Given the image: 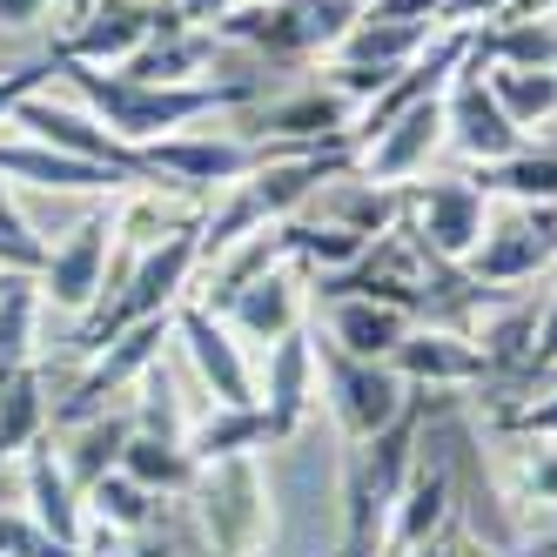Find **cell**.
I'll list each match as a JSON object with an SVG mask.
<instances>
[{"mask_svg":"<svg viewBox=\"0 0 557 557\" xmlns=\"http://www.w3.org/2000/svg\"><path fill=\"white\" fill-rule=\"evenodd\" d=\"M61 82L82 95V108L95 122L128 141V148H148V141H169V135H188L195 122H209L222 108H249L262 88L256 82H182V88H154V82H128L114 67H82V61H61Z\"/></svg>","mask_w":557,"mask_h":557,"instance_id":"obj_1","label":"cell"},{"mask_svg":"<svg viewBox=\"0 0 557 557\" xmlns=\"http://www.w3.org/2000/svg\"><path fill=\"white\" fill-rule=\"evenodd\" d=\"M202 275V222H182L175 235H162L135 269H128V283L114 289L101 309H88V323H82V349L95 356L101 343H114L122 330L148 323V315H175L188 302V283Z\"/></svg>","mask_w":557,"mask_h":557,"instance_id":"obj_2","label":"cell"},{"mask_svg":"<svg viewBox=\"0 0 557 557\" xmlns=\"http://www.w3.org/2000/svg\"><path fill=\"white\" fill-rule=\"evenodd\" d=\"M356 21H363V0H249V8L222 14L209 34L256 48L269 61H309V54H330Z\"/></svg>","mask_w":557,"mask_h":557,"instance_id":"obj_3","label":"cell"},{"mask_svg":"<svg viewBox=\"0 0 557 557\" xmlns=\"http://www.w3.org/2000/svg\"><path fill=\"white\" fill-rule=\"evenodd\" d=\"M195 504H202V531L222 557H256L275 531L269 510V476L256 457H228L195 470Z\"/></svg>","mask_w":557,"mask_h":557,"instance_id":"obj_4","label":"cell"},{"mask_svg":"<svg viewBox=\"0 0 557 557\" xmlns=\"http://www.w3.org/2000/svg\"><path fill=\"white\" fill-rule=\"evenodd\" d=\"M283 154H302L289 141H228V135H169V141H148L141 162L148 182H169V188H195V195H228L235 182H249L262 162H283Z\"/></svg>","mask_w":557,"mask_h":557,"instance_id":"obj_5","label":"cell"},{"mask_svg":"<svg viewBox=\"0 0 557 557\" xmlns=\"http://www.w3.org/2000/svg\"><path fill=\"white\" fill-rule=\"evenodd\" d=\"M315 376H323V396H330V410H336V423H343L349 444H363V436L389 430L396 417L417 404V389L396 376L389 363H363V356H343L323 330H315Z\"/></svg>","mask_w":557,"mask_h":557,"instance_id":"obj_6","label":"cell"},{"mask_svg":"<svg viewBox=\"0 0 557 557\" xmlns=\"http://www.w3.org/2000/svg\"><path fill=\"white\" fill-rule=\"evenodd\" d=\"M404 222L417 228V243L450 262V269H470V256L484 249V228H491V195L476 188L470 175H444V182H417L410 188V209Z\"/></svg>","mask_w":557,"mask_h":557,"instance_id":"obj_7","label":"cell"},{"mask_svg":"<svg viewBox=\"0 0 557 557\" xmlns=\"http://www.w3.org/2000/svg\"><path fill=\"white\" fill-rule=\"evenodd\" d=\"M550 262H557V202H510V215H491L484 249L470 256L463 275L491 283V289H510V283H531Z\"/></svg>","mask_w":557,"mask_h":557,"instance_id":"obj_8","label":"cell"},{"mask_svg":"<svg viewBox=\"0 0 557 557\" xmlns=\"http://www.w3.org/2000/svg\"><path fill=\"white\" fill-rule=\"evenodd\" d=\"M444 128H450V141L470 154L476 169H497V162H510V154L531 148V135L497 108V95H491V82H484V67L470 61V48H463L450 88H444Z\"/></svg>","mask_w":557,"mask_h":557,"instance_id":"obj_9","label":"cell"},{"mask_svg":"<svg viewBox=\"0 0 557 557\" xmlns=\"http://www.w3.org/2000/svg\"><path fill=\"white\" fill-rule=\"evenodd\" d=\"M450 517H457V450H444V444L430 436V423H423L417 463H410L404 491H396V510H389V544H383V557L430 544L436 531L450 524Z\"/></svg>","mask_w":557,"mask_h":557,"instance_id":"obj_10","label":"cell"},{"mask_svg":"<svg viewBox=\"0 0 557 557\" xmlns=\"http://www.w3.org/2000/svg\"><path fill=\"white\" fill-rule=\"evenodd\" d=\"M444 141H450V128H444V88H436V95L410 101L389 128H376L363 148H356V175L383 182V188H410Z\"/></svg>","mask_w":557,"mask_h":557,"instance_id":"obj_11","label":"cell"},{"mask_svg":"<svg viewBox=\"0 0 557 557\" xmlns=\"http://www.w3.org/2000/svg\"><path fill=\"white\" fill-rule=\"evenodd\" d=\"M14 128H27V141H41V148H61V154H82V162H101V169H122L128 182H148V162H141V148L128 141H114L88 108H67L54 95H27L14 108Z\"/></svg>","mask_w":557,"mask_h":557,"instance_id":"obj_12","label":"cell"},{"mask_svg":"<svg viewBox=\"0 0 557 557\" xmlns=\"http://www.w3.org/2000/svg\"><path fill=\"white\" fill-rule=\"evenodd\" d=\"M175 343L188 349V363H195V376H202V389L215 396V404H228V410L262 404V396H256V370H249L243 343H235V330L222 323L209 302H195V296H188V302L175 309Z\"/></svg>","mask_w":557,"mask_h":557,"instance_id":"obj_13","label":"cell"},{"mask_svg":"<svg viewBox=\"0 0 557 557\" xmlns=\"http://www.w3.org/2000/svg\"><path fill=\"white\" fill-rule=\"evenodd\" d=\"M169 21V0H95L82 21L61 27L54 61H82V67H122L154 27Z\"/></svg>","mask_w":557,"mask_h":557,"instance_id":"obj_14","label":"cell"},{"mask_svg":"<svg viewBox=\"0 0 557 557\" xmlns=\"http://www.w3.org/2000/svg\"><path fill=\"white\" fill-rule=\"evenodd\" d=\"M108 235H114V215L108 209H95V215H82L61 243L48 249V262H41V296L54 302V309H67V315H88L95 302H101V283H108Z\"/></svg>","mask_w":557,"mask_h":557,"instance_id":"obj_15","label":"cell"},{"mask_svg":"<svg viewBox=\"0 0 557 557\" xmlns=\"http://www.w3.org/2000/svg\"><path fill=\"white\" fill-rule=\"evenodd\" d=\"M302 309H309V289H302V269L296 262H275L269 275H256V283H243L215 315L235 330V336H249V343H283L302 330Z\"/></svg>","mask_w":557,"mask_h":557,"instance_id":"obj_16","label":"cell"},{"mask_svg":"<svg viewBox=\"0 0 557 557\" xmlns=\"http://www.w3.org/2000/svg\"><path fill=\"white\" fill-rule=\"evenodd\" d=\"M0 182H21V188H48V195H128L141 182H128L122 169H101L82 162V154H61L41 141H0Z\"/></svg>","mask_w":557,"mask_h":557,"instance_id":"obj_17","label":"cell"},{"mask_svg":"<svg viewBox=\"0 0 557 557\" xmlns=\"http://www.w3.org/2000/svg\"><path fill=\"white\" fill-rule=\"evenodd\" d=\"M389 370L410 389H463V383H484V349L470 343V330L423 323V330H410L404 343H396Z\"/></svg>","mask_w":557,"mask_h":557,"instance_id":"obj_18","label":"cell"},{"mask_svg":"<svg viewBox=\"0 0 557 557\" xmlns=\"http://www.w3.org/2000/svg\"><path fill=\"white\" fill-rule=\"evenodd\" d=\"M209 61H215V34L182 21V8L169 0V21L154 27L114 74H128V82H154V88H182V82H209V74H202Z\"/></svg>","mask_w":557,"mask_h":557,"instance_id":"obj_19","label":"cell"},{"mask_svg":"<svg viewBox=\"0 0 557 557\" xmlns=\"http://www.w3.org/2000/svg\"><path fill=\"white\" fill-rule=\"evenodd\" d=\"M256 396H262L275 436L289 444V436L302 430V417H309V404H315V336L309 330L269 343V383H256Z\"/></svg>","mask_w":557,"mask_h":557,"instance_id":"obj_20","label":"cell"},{"mask_svg":"<svg viewBox=\"0 0 557 557\" xmlns=\"http://www.w3.org/2000/svg\"><path fill=\"white\" fill-rule=\"evenodd\" d=\"M21 470H27V517H34L48 537L88 550V497L67 484V470H61L54 444H34V450L21 457Z\"/></svg>","mask_w":557,"mask_h":557,"instance_id":"obj_21","label":"cell"},{"mask_svg":"<svg viewBox=\"0 0 557 557\" xmlns=\"http://www.w3.org/2000/svg\"><path fill=\"white\" fill-rule=\"evenodd\" d=\"M436 21H376V14H363L343 41L330 48V61H349V67H383V74H404V67H417L430 48H436Z\"/></svg>","mask_w":557,"mask_h":557,"instance_id":"obj_22","label":"cell"},{"mask_svg":"<svg viewBox=\"0 0 557 557\" xmlns=\"http://www.w3.org/2000/svg\"><path fill=\"white\" fill-rule=\"evenodd\" d=\"M61 470H67V484L88 497V484H101L108 470H122V450H128V436H135V410H101V417H82V423H61Z\"/></svg>","mask_w":557,"mask_h":557,"instance_id":"obj_23","label":"cell"},{"mask_svg":"<svg viewBox=\"0 0 557 557\" xmlns=\"http://www.w3.org/2000/svg\"><path fill=\"white\" fill-rule=\"evenodd\" d=\"M410 330H417V315L389 309V302H370V296H336L330 302V343L343 356H363V363H389Z\"/></svg>","mask_w":557,"mask_h":557,"instance_id":"obj_24","label":"cell"},{"mask_svg":"<svg viewBox=\"0 0 557 557\" xmlns=\"http://www.w3.org/2000/svg\"><path fill=\"white\" fill-rule=\"evenodd\" d=\"M269 444H283V436H275V423H269L262 404H243V410L215 404L209 417H195V423H188V457H195V463L256 457V450H269Z\"/></svg>","mask_w":557,"mask_h":557,"instance_id":"obj_25","label":"cell"},{"mask_svg":"<svg viewBox=\"0 0 557 557\" xmlns=\"http://www.w3.org/2000/svg\"><path fill=\"white\" fill-rule=\"evenodd\" d=\"M88 517H95L88 550H101V544H114V537H141V531H154V517H162V497L141 491L128 470H108L101 484H88Z\"/></svg>","mask_w":557,"mask_h":557,"instance_id":"obj_26","label":"cell"},{"mask_svg":"<svg viewBox=\"0 0 557 557\" xmlns=\"http://www.w3.org/2000/svg\"><path fill=\"white\" fill-rule=\"evenodd\" d=\"M48 423H54V404H48L41 370H21L0 383V463H21L48 436Z\"/></svg>","mask_w":557,"mask_h":557,"instance_id":"obj_27","label":"cell"},{"mask_svg":"<svg viewBox=\"0 0 557 557\" xmlns=\"http://www.w3.org/2000/svg\"><path fill=\"white\" fill-rule=\"evenodd\" d=\"M470 343L484 349V376H531V343H537V302H504L470 330Z\"/></svg>","mask_w":557,"mask_h":557,"instance_id":"obj_28","label":"cell"},{"mask_svg":"<svg viewBox=\"0 0 557 557\" xmlns=\"http://www.w3.org/2000/svg\"><path fill=\"white\" fill-rule=\"evenodd\" d=\"M476 67H484V61H476ZM484 82H491L497 108L524 135L544 128V122H557V67H484Z\"/></svg>","mask_w":557,"mask_h":557,"instance_id":"obj_29","label":"cell"},{"mask_svg":"<svg viewBox=\"0 0 557 557\" xmlns=\"http://www.w3.org/2000/svg\"><path fill=\"white\" fill-rule=\"evenodd\" d=\"M34 315H41V283L8 275V289H0V383L34 370Z\"/></svg>","mask_w":557,"mask_h":557,"instance_id":"obj_30","label":"cell"},{"mask_svg":"<svg viewBox=\"0 0 557 557\" xmlns=\"http://www.w3.org/2000/svg\"><path fill=\"white\" fill-rule=\"evenodd\" d=\"M122 470L135 476L141 491L169 497V491H188L202 463L188 457V444H162V436H141V430H135V436H128V450H122Z\"/></svg>","mask_w":557,"mask_h":557,"instance_id":"obj_31","label":"cell"},{"mask_svg":"<svg viewBox=\"0 0 557 557\" xmlns=\"http://www.w3.org/2000/svg\"><path fill=\"white\" fill-rule=\"evenodd\" d=\"M484 195H510V202H557V148H524L497 169L470 175Z\"/></svg>","mask_w":557,"mask_h":557,"instance_id":"obj_32","label":"cell"},{"mask_svg":"<svg viewBox=\"0 0 557 557\" xmlns=\"http://www.w3.org/2000/svg\"><path fill=\"white\" fill-rule=\"evenodd\" d=\"M0 557H95V550L48 537L27 510H0Z\"/></svg>","mask_w":557,"mask_h":557,"instance_id":"obj_33","label":"cell"},{"mask_svg":"<svg viewBox=\"0 0 557 557\" xmlns=\"http://www.w3.org/2000/svg\"><path fill=\"white\" fill-rule=\"evenodd\" d=\"M517 497L557 510V444H550V436H537V450L517 457Z\"/></svg>","mask_w":557,"mask_h":557,"instance_id":"obj_34","label":"cell"},{"mask_svg":"<svg viewBox=\"0 0 557 557\" xmlns=\"http://www.w3.org/2000/svg\"><path fill=\"white\" fill-rule=\"evenodd\" d=\"M54 74H61V61H54V54L27 61V67H14V74H0V122H14V108H21L27 95H41Z\"/></svg>","mask_w":557,"mask_h":557,"instance_id":"obj_35","label":"cell"},{"mask_svg":"<svg viewBox=\"0 0 557 557\" xmlns=\"http://www.w3.org/2000/svg\"><path fill=\"white\" fill-rule=\"evenodd\" d=\"M510 8H517V0H444L436 27H450V34H476V27H497Z\"/></svg>","mask_w":557,"mask_h":557,"instance_id":"obj_36","label":"cell"},{"mask_svg":"<svg viewBox=\"0 0 557 557\" xmlns=\"http://www.w3.org/2000/svg\"><path fill=\"white\" fill-rule=\"evenodd\" d=\"M0 235H8L14 249H27V256H41V262H48V243H41V235L27 228V215L14 209V195H8V182H0Z\"/></svg>","mask_w":557,"mask_h":557,"instance_id":"obj_37","label":"cell"},{"mask_svg":"<svg viewBox=\"0 0 557 557\" xmlns=\"http://www.w3.org/2000/svg\"><path fill=\"white\" fill-rule=\"evenodd\" d=\"M557 370V296L537 309V343H531V376Z\"/></svg>","mask_w":557,"mask_h":557,"instance_id":"obj_38","label":"cell"},{"mask_svg":"<svg viewBox=\"0 0 557 557\" xmlns=\"http://www.w3.org/2000/svg\"><path fill=\"white\" fill-rule=\"evenodd\" d=\"M363 14H376V21H436L444 0H363Z\"/></svg>","mask_w":557,"mask_h":557,"instance_id":"obj_39","label":"cell"},{"mask_svg":"<svg viewBox=\"0 0 557 557\" xmlns=\"http://www.w3.org/2000/svg\"><path fill=\"white\" fill-rule=\"evenodd\" d=\"M510 430H524V436H550V444H557V396H550V404H524V410H510Z\"/></svg>","mask_w":557,"mask_h":557,"instance_id":"obj_40","label":"cell"},{"mask_svg":"<svg viewBox=\"0 0 557 557\" xmlns=\"http://www.w3.org/2000/svg\"><path fill=\"white\" fill-rule=\"evenodd\" d=\"M48 14H54V0H0V27H14V34L41 27Z\"/></svg>","mask_w":557,"mask_h":557,"instance_id":"obj_41","label":"cell"},{"mask_svg":"<svg viewBox=\"0 0 557 557\" xmlns=\"http://www.w3.org/2000/svg\"><path fill=\"white\" fill-rule=\"evenodd\" d=\"M0 269L8 275H41V256H27V249H14L8 235H0Z\"/></svg>","mask_w":557,"mask_h":557,"instance_id":"obj_42","label":"cell"},{"mask_svg":"<svg viewBox=\"0 0 557 557\" xmlns=\"http://www.w3.org/2000/svg\"><path fill=\"white\" fill-rule=\"evenodd\" d=\"M88 8H95V0H61V21H82Z\"/></svg>","mask_w":557,"mask_h":557,"instance_id":"obj_43","label":"cell"},{"mask_svg":"<svg viewBox=\"0 0 557 557\" xmlns=\"http://www.w3.org/2000/svg\"><path fill=\"white\" fill-rule=\"evenodd\" d=\"M0 289H8V269H0Z\"/></svg>","mask_w":557,"mask_h":557,"instance_id":"obj_44","label":"cell"}]
</instances>
